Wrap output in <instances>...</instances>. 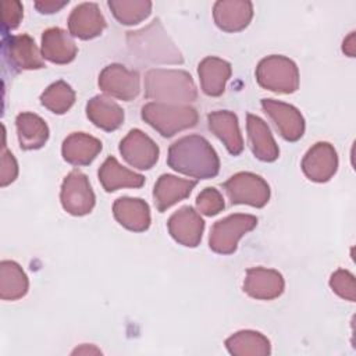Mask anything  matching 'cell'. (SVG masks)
Segmentation results:
<instances>
[{
  "label": "cell",
  "mask_w": 356,
  "mask_h": 356,
  "mask_svg": "<svg viewBox=\"0 0 356 356\" xmlns=\"http://www.w3.org/2000/svg\"><path fill=\"white\" fill-rule=\"evenodd\" d=\"M167 163L172 170L196 179L213 178L220 171L216 150L200 135H188L175 140L168 149Z\"/></svg>",
  "instance_id": "cell-1"
},
{
  "label": "cell",
  "mask_w": 356,
  "mask_h": 356,
  "mask_svg": "<svg viewBox=\"0 0 356 356\" xmlns=\"http://www.w3.org/2000/svg\"><path fill=\"white\" fill-rule=\"evenodd\" d=\"M127 43L132 58L147 64H182L184 57L164 31L160 19L146 28L128 32Z\"/></svg>",
  "instance_id": "cell-2"
},
{
  "label": "cell",
  "mask_w": 356,
  "mask_h": 356,
  "mask_svg": "<svg viewBox=\"0 0 356 356\" xmlns=\"http://www.w3.org/2000/svg\"><path fill=\"white\" fill-rule=\"evenodd\" d=\"M145 95L161 103L185 104L197 99L196 85L186 71L150 70L145 75Z\"/></svg>",
  "instance_id": "cell-3"
},
{
  "label": "cell",
  "mask_w": 356,
  "mask_h": 356,
  "mask_svg": "<svg viewBox=\"0 0 356 356\" xmlns=\"http://www.w3.org/2000/svg\"><path fill=\"white\" fill-rule=\"evenodd\" d=\"M140 115L145 122L164 138H171L179 131L193 128L199 120L196 108L189 104L161 102H150L145 104Z\"/></svg>",
  "instance_id": "cell-4"
},
{
  "label": "cell",
  "mask_w": 356,
  "mask_h": 356,
  "mask_svg": "<svg viewBox=\"0 0 356 356\" xmlns=\"http://www.w3.org/2000/svg\"><path fill=\"white\" fill-rule=\"evenodd\" d=\"M256 79L261 88L277 93H293L299 88L298 67L285 56L264 57L256 67Z\"/></svg>",
  "instance_id": "cell-5"
},
{
  "label": "cell",
  "mask_w": 356,
  "mask_h": 356,
  "mask_svg": "<svg viewBox=\"0 0 356 356\" xmlns=\"http://www.w3.org/2000/svg\"><path fill=\"white\" fill-rule=\"evenodd\" d=\"M256 225L257 218L252 214H231L211 227L209 246L218 254H231L236 250L239 239Z\"/></svg>",
  "instance_id": "cell-6"
},
{
  "label": "cell",
  "mask_w": 356,
  "mask_h": 356,
  "mask_svg": "<svg viewBox=\"0 0 356 356\" xmlns=\"http://www.w3.org/2000/svg\"><path fill=\"white\" fill-rule=\"evenodd\" d=\"M224 189L232 204L263 207L270 199V186L253 172H238L224 182Z\"/></svg>",
  "instance_id": "cell-7"
},
{
  "label": "cell",
  "mask_w": 356,
  "mask_h": 356,
  "mask_svg": "<svg viewBox=\"0 0 356 356\" xmlns=\"http://www.w3.org/2000/svg\"><path fill=\"white\" fill-rule=\"evenodd\" d=\"M60 200L63 209L71 216H85L95 207V193L90 188L88 177L74 170L63 181Z\"/></svg>",
  "instance_id": "cell-8"
},
{
  "label": "cell",
  "mask_w": 356,
  "mask_h": 356,
  "mask_svg": "<svg viewBox=\"0 0 356 356\" xmlns=\"http://www.w3.org/2000/svg\"><path fill=\"white\" fill-rule=\"evenodd\" d=\"M1 47L4 60L14 71L39 70L44 67L42 53L33 39L26 33L4 36Z\"/></svg>",
  "instance_id": "cell-9"
},
{
  "label": "cell",
  "mask_w": 356,
  "mask_h": 356,
  "mask_svg": "<svg viewBox=\"0 0 356 356\" xmlns=\"http://www.w3.org/2000/svg\"><path fill=\"white\" fill-rule=\"evenodd\" d=\"M99 88L115 99L131 102L140 90L139 74L121 64H110L99 75Z\"/></svg>",
  "instance_id": "cell-10"
},
{
  "label": "cell",
  "mask_w": 356,
  "mask_h": 356,
  "mask_svg": "<svg viewBox=\"0 0 356 356\" xmlns=\"http://www.w3.org/2000/svg\"><path fill=\"white\" fill-rule=\"evenodd\" d=\"M120 153L124 160L139 170L152 168L159 160V146L140 129H131L120 142Z\"/></svg>",
  "instance_id": "cell-11"
},
{
  "label": "cell",
  "mask_w": 356,
  "mask_h": 356,
  "mask_svg": "<svg viewBox=\"0 0 356 356\" xmlns=\"http://www.w3.org/2000/svg\"><path fill=\"white\" fill-rule=\"evenodd\" d=\"M261 107L285 140L296 142L303 136L305 120L296 107L274 99H263Z\"/></svg>",
  "instance_id": "cell-12"
},
{
  "label": "cell",
  "mask_w": 356,
  "mask_h": 356,
  "mask_svg": "<svg viewBox=\"0 0 356 356\" xmlns=\"http://www.w3.org/2000/svg\"><path fill=\"white\" fill-rule=\"evenodd\" d=\"M338 168V156L332 145L328 142H317L313 145L302 160L305 175L313 182L330 181Z\"/></svg>",
  "instance_id": "cell-13"
},
{
  "label": "cell",
  "mask_w": 356,
  "mask_h": 356,
  "mask_svg": "<svg viewBox=\"0 0 356 356\" xmlns=\"http://www.w3.org/2000/svg\"><path fill=\"white\" fill-rule=\"evenodd\" d=\"M167 227L174 241L188 248H196L202 241L204 221L191 206H184L168 218Z\"/></svg>",
  "instance_id": "cell-14"
},
{
  "label": "cell",
  "mask_w": 356,
  "mask_h": 356,
  "mask_svg": "<svg viewBox=\"0 0 356 356\" xmlns=\"http://www.w3.org/2000/svg\"><path fill=\"white\" fill-rule=\"evenodd\" d=\"M284 278L277 270L264 267L248 268L243 291L253 299L271 300L284 292Z\"/></svg>",
  "instance_id": "cell-15"
},
{
  "label": "cell",
  "mask_w": 356,
  "mask_h": 356,
  "mask_svg": "<svg viewBox=\"0 0 356 356\" xmlns=\"http://www.w3.org/2000/svg\"><path fill=\"white\" fill-rule=\"evenodd\" d=\"M253 17V4L245 0H220L214 3L213 18L216 25L225 32L245 29Z\"/></svg>",
  "instance_id": "cell-16"
},
{
  "label": "cell",
  "mask_w": 356,
  "mask_h": 356,
  "mask_svg": "<svg viewBox=\"0 0 356 356\" xmlns=\"http://www.w3.org/2000/svg\"><path fill=\"white\" fill-rule=\"evenodd\" d=\"M106 28V19L96 3L78 4L70 14V33L78 39L88 40L102 35Z\"/></svg>",
  "instance_id": "cell-17"
},
{
  "label": "cell",
  "mask_w": 356,
  "mask_h": 356,
  "mask_svg": "<svg viewBox=\"0 0 356 356\" xmlns=\"http://www.w3.org/2000/svg\"><path fill=\"white\" fill-rule=\"evenodd\" d=\"M209 129L225 145L227 150L238 156L243 150V139L241 135L238 117L228 110L213 111L207 115Z\"/></svg>",
  "instance_id": "cell-18"
},
{
  "label": "cell",
  "mask_w": 356,
  "mask_h": 356,
  "mask_svg": "<svg viewBox=\"0 0 356 356\" xmlns=\"http://www.w3.org/2000/svg\"><path fill=\"white\" fill-rule=\"evenodd\" d=\"M115 220L129 231L143 232L150 227L149 204L138 197H120L113 204Z\"/></svg>",
  "instance_id": "cell-19"
},
{
  "label": "cell",
  "mask_w": 356,
  "mask_h": 356,
  "mask_svg": "<svg viewBox=\"0 0 356 356\" xmlns=\"http://www.w3.org/2000/svg\"><path fill=\"white\" fill-rule=\"evenodd\" d=\"M196 186V181L182 179L171 174H163L154 184L153 197L159 211H165L175 203L188 197L192 189Z\"/></svg>",
  "instance_id": "cell-20"
},
{
  "label": "cell",
  "mask_w": 356,
  "mask_h": 356,
  "mask_svg": "<svg viewBox=\"0 0 356 356\" xmlns=\"http://www.w3.org/2000/svg\"><path fill=\"white\" fill-rule=\"evenodd\" d=\"M102 152V142L83 132H74L68 135L61 147L63 157L72 165H88Z\"/></svg>",
  "instance_id": "cell-21"
},
{
  "label": "cell",
  "mask_w": 356,
  "mask_h": 356,
  "mask_svg": "<svg viewBox=\"0 0 356 356\" xmlns=\"http://www.w3.org/2000/svg\"><path fill=\"white\" fill-rule=\"evenodd\" d=\"M246 129L252 152L259 160L271 163L278 159L280 149L270 132L268 125L260 117L248 114Z\"/></svg>",
  "instance_id": "cell-22"
},
{
  "label": "cell",
  "mask_w": 356,
  "mask_h": 356,
  "mask_svg": "<svg viewBox=\"0 0 356 356\" xmlns=\"http://www.w3.org/2000/svg\"><path fill=\"white\" fill-rule=\"evenodd\" d=\"M78 49L71 36L61 28H49L42 35V56L54 64L71 63Z\"/></svg>",
  "instance_id": "cell-23"
},
{
  "label": "cell",
  "mask_w": 356,
  "mask_h": 356,
  "mask_svg": "<svg viewBox=\"0 0 356 356\" xmlns=\"http://www.w3.org/2000/svg\"><path fill=\"white\" fill-rule=\"evenodd\" d=\"M197 74L202 90L207 96H220L231 76V64L218 57H206L199 63Z\"/></svg>",
  "instance_id": "cell-24"
},
{
  "label": "cell",
  "mask_w": 356,
  "mask_h": 356,
  "mask_svg": "<svg viewBox=\"0 0 356 356\" xmlns=\"http://www.w3.org/2000/svg\"><path fill=\"white\" fill-rule=\"evenodd\" d=\"M97 175L102 186L107 192H114L121 188H140L145 184L143 175L122 167L113 156L104 160Z\"/></svg>",
  "instance_id": "cell-25"
},
{
  "label": "cell",
  "mask_w": 356,
  "mask_h": 356,
  "mask_svg": "<svg viewBox=\"0 0 356 356\" xmlns=\"http://www.w3.org/2000/svg\"><path fill=\"white\" fill-rule=\"evenodd\" d=\"M19 146L24 150L40 149L49 138V127L43 118L33 113H21L15 118Z\"/></svg>",
  "instance_id": "cell-26"
},
{
  "label": "cell",
  "mask_w": 356,
  "mask_h": 356,
  "mask_svg": "<svg viewBox=\"0 0 356 356\" xmlns=\"http://www.w3.org/2000/svg\"><path fill=\"white\" fill-rule=\"evenodd\" d=\"M88 118L100 129L115 131L124 121V110L106 96H95L86 104Z\"/></svg>",
  "instance_id": "cell-27"
},
{
  "label": "cell",
  "mask_w": 356,
  "mask_h": 356,
  "mask_svg": "<svg viewBox=\"0 0 356 356\" xmlns=\"http://www.w3.org/2000/svg\"><path fill=\"white\" fill-rule=\"evenodd\" d=\"M225 346L234 356H266L271 352L270 341L252 330L235 332L225 341Z\"/></svg>",
  "instance_id": "cell-28"
},
{
  "label": "cell",
  "mask_w": 356,
  "mask_h": 356,
  "mask_svg": "<svg viewBox=\"0 0 356 356\" xmlns=\"http://www.w3.org/2000/svg\"><path fill=\"white\" fill-rule=\"evenodd\" d=\"M29 281L21 266L11 260L0 263V298L3 300H17L28 292Z\"/></svg>",
  "instance_id": "cell-29"
},
{
  "label": "cell",
  "mask_w": 356,
  "mask_h": 356,
  "mask_svg": "<svg viewBox=\"0 0 356 356\" xmlns=\"http://www.w3.org/2000/svg\"><path fill=\"white\" fill-rule=\"evenodd\" d=\"M108 7L120 24L134 25L149 17L152 3L146 0H110Z\"/></svg>",
  "instance_id": "cell-30"
},
{
  "label": "cell",
  "mask_w": 356,
  "mask_h": 356,
  "mask_svg": "<svg viewBox=\"0 0 356 356\" xmlns=\"http://www.w3.org/2000/svg\"><path fill=\"white\" fill-rule=\"evenodd\" d=\"M40 102L51 113L64 114L75 103V92L67 82L57 81L42 93Z\"/></svg>",
  "instance_id": "cell-31"
},
{
  "label": "cell",
  "mask_w": 356,
  "mask_h": 356,
  "mask_svg": "<svg viewBox=\"0 0 356 356\" xmlns=\"http://www.w3.org/2000/svg\"><path fill=\"white\" fill-rule=\"evenodd\" d=\"M330 286L339 298L349 302H355L356 299L355 277L348 270L339 268L335 273H332L330 278Z\"/></svg>",
  "instance_id": "cell-32"
},
{
  "label": "cell",
  "mask_w": 356,
  "mask_h": 356,
  "mask_svg": "<svg viewBox=\"0 0 356 356\" xmlns=\"http://www.w3.org/2000/svg\"><path fill=\"white\" fill-rule=\"evenodd\" d=\"M196 207L204 216H216L224 210L222 195L216 188H204L196 197Z\"/></svg>",
  "instance_id": "cell-33"
},
{
  "label": "cell",
  "mask_w": 356,
  "mask_h": 356,
  "mask_svg": "<svg viewBox=\"0 0 356 356\" xmlns=\"http://www.w3.org/2000/svg\"><path fill=\"white\" fill-rule=\"evenodd\" d=\"M1 15H3V32L15 29L22 19V4L15 0L1 1Z\"/></svg>",
  "instance_id": "cell-34"
},
{
  "label": "cell",
  "mask_w": 356,
  "mask_h": 356,
  "mask_svg": "<svg viewBox=\"0 0 356 356\" xmlns=\"http://www.w3.org/2000/svg\"><path fill=\"white\" fill-rule=\"evenodd\" d=\"M18 175V164L11 152L6 147V140L1 146V168H0V185L7 186Z\"/></svg>",
  "instance_id": "cell-35"
},
{
  "label": "cell",
  "mask_w": 356,
  "mask_h": 356,
  "mask_svg": "<svg viewBox=\"0 0 356 356\" xmlns=\"http://www.w3.org/2000/svg\"><path fill=\"white\" fill-rule=\"evenodd\" d=\"M68 1H56V0H40L35 3V7L42 14H53L65 7Z\"/></svg>",
  "instance_id": "cell-36"
},
{
  "label": "cell",
  "mask_w": 356,
  "mask_h": 356,
  "mask_svg": "<svg viewBox=\"0 0 356 356\" xmlns=\"http://www.w3.org/2000/svg\"><path fill=\"white\" fill-rule=\"evenodd\" d=\"M356 43H355V32H350L346 38H345V40H343V43H342V51L345 53V54H348L349 57H355V53H356V46H355Z\"/></svg>",
  "instance_id": "cell-37"
},
{
  "label": "cell",
  "mask_w": 356,
  "mask_h": 356,
  "mask_svg": "<svg viewBox=\"0 0 356 356\" xmlns=\"http://www.w3.org/2000/svg\"><path fill=\"white\" fill-rule=\"evenodd\" d=\"M88 352H89V353H90V352H93V353H100V350L96 349V348H92V349H90V348H89V349H88V348H85V349L79 348V349H75V350H74V353H88Z\"/></svg>",
  "instance_id": "cell-38"
}]
</instances>
